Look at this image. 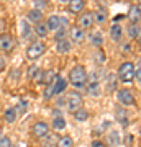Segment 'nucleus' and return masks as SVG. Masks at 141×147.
<instances>
[{
    "instance_id": "30",
    "label": "nucleus",
    "mask_w": 141,
    "mask_h": 147,
    "mask_svg": "<svg viewBox=\"0 0 141 147\" xmlns=\"http://www.w3.org/2000/svg\"><path fill=\"white\" fill-rule=\"evenodd\" d=\"M126 33H128V36L130 38L138 39V36L141 34V26L140 25H133V23H131L130 26H128V30H126Z\"/></svg>"
},
{
    "instance_id": "19",
    "label": "nucleus",
    "mask_w": 141,
    "mask_h": 147,
    "mask_svg": "<svg viewBox=\"0 0 141 147\" xmlns=\"http://www.w3.org/2000/svg\"><path fill=\"white\" fill-rule=\"evenodd\" d=\"M46 25H48V28H49V31H58L59 28H61V16L51 15L48 18Z\"/></svg>"
},
{
    "instance_id": "10",
    "label": "nucleus",
    "mask_w": 141,
    "mask_h": 147,
    "mask_svg": "<svg viewBox=\"0 0 141 147\" xmlns=\"http://www.w3.org/2000/svg\"><path fill=\"white\" fill-rule=\"evenodd\" d=\"M52 93H54V96H59V95L64 93V90L67 88V80L64 79L63 75H56V79H54V82H52Z\"/></svg>"
},
{
    "instance_id": "9",
    "label": "nucleus",
    "mask_w": 141,
    "mask_h": 147,
    "mask_svg": "<svg viewBox=\"0 0 141 147\" xmlns=\"http://www.w3.org/2000/svg\"><path fill=\"white\" fill-rule=\"evenodd\" d=\"M15 46V41H13V38L8 34V33H2L0 34V51L3 54H8L13 49Z\"/></svg>"
},
{
    "instance_id": "2",
    "label": "nucleus",
    "mask_w": 141,
    "mask_h": 147,
    "mask_svg": "<svg viewBox=\"0 0 141 147\" xmlns=\"http://www.w3.org/2000/svg\"><path fill=\"white\" fill-rule=\"evenodd\" d=\"M87 93L90 95V96H94V98H97V96H100V74L99 70H94V72L87 74Z\"/></svg>"
},
{
    "instance_id": "29",
    "label": "nucleus",
    "mask_w": 141,
    "mask_h": 147,
    "mask_svg": "<svg viewBox=\"0 0 141 147\" xmlns=\"http://www.w3.org/2000/svg\"><path fill=\"white\" fill-rule=\"evenodd\" d=\"M105 79H107V90L108 92H113L116 88V80H118V77H116L115 74H108Z\"/></svg>"
},
{
    "instance_id": "4",
    "label": "nucleus",
    "mask_w": 141,
    "mask_h": 147,
    "mask_svg": "<svg viewBox=\"0 0 141 147\" xmlns=\"http://www.w3.org/2000/svg\"><path fill=\"white\" fill-rule=\"evenodd\" d=\"M66 106H67V110L71 111V113L84 108L82 95L79 93V92H71V93H67V96H66Z\"/></svg>"
},
{
    "instance_id": "3",
    "label": "nucleus",
    "mask_w": 141,
    "mask_h": 147,
    "mask_svg": "<svg viewBox=\"0 0 141 147\" xmlns=\"http://www.w3.org/2000/svg\"><path fill=\"white\" fill-rule=\"evenodd\" d=\"M135 65H133V62H123L120 64V67H118V72H116V77H118V80L120 82H123V84H130V82H133L135 80Z\"/></svg>"
},
{
    "instance_id": "5",
    "label": "nucleus",
    "mask_w": 141,
    "mask_h": 147,
    "mask_svg": "<svg viewBox=\"0 0 141 147\" xmlns=\"http://www.w3.org/2000/svg\"><path fill=\"white\" fill-rule=\"evenodd\" d=\"M46 53V44L41 41H35L31 42L30 46L26 47V57L30 59V61H36L43 56V54Z\"/></svg>"
},
{
    "instance_id": "27",
    "label": "nucleus",
    "mask_w": 141,
    "mask_h": 147,
    "mask_svg": "<svg viewBox=\"0 0 141 147\" xmlns=\"http://www.w3.org/2000/svg\"><path fill=\"white\" fill-rule=\"evenodd\" d=\"M116 121L120 123L121 126H126L128 124V113L123 108H116Z\"/></svg>"
},
{
    "instance_id": "8",
    "label": "nucleus",
    "mask_w": 141,
    "mask_h": 147,
    "mask_svg": "<svg viewBox=\"0 0 141 147\" xmlns=\"http://www.w3.org/2000/svg\"><path fill=\"white\" fill-rule=\"evenodd\" d=\"M77 26L84 31H87L90 28L94 26V16H92V11H84L79 15V20H77Z\"/></svg>"
},
{
    "instance_id": "23",
    "label": "nucleus",
    "mask_w": 141,
    "mask_h": 147,
    "mask_svg": "<svg viewBox=\"0 0 141 147\" xmlns=\"http://www.w3.org/2000/svg\"><path fill=\"white\" fill-rule=\"evenodd\" d=\"M71 47H72V42L69 41V39H64V41H59L56 44V51L59 54H67L71 51Z\"/></svg>"
},
{
    "instance_id": "37",
    "label": "nucleus",
    "mask_w": 141,
    "mask_h": 147,
    "mask_svg": "<svg viewBox=\"0 0 141 147\" xmlns=\"http://www.w3.org/2000/svg\"><path fill=\"white\" fill-rule=\"evenodd\" d=\"M120 49H121V53H131V44L130 42H120Z\"/></svg>"
},
{
    "instance_id": "41",
    "label": "nucleus",
    "mask_w": 141,
    "mask_h": 147,
    "mask_svg": "<svg viewBox=\"0 0 141 147\" xmlns=\"http://www.w3.org/2000/svg\"><path fill=\"white\" fill-rule=\"evenodd\" d=\"M2 70H5V59L3 57H0V72Z\"/></svg>"
},
{
    "instance_id": "7",
    "label": "nucleus",
    "mask_w": 141,
    "mask_h": 147,
    "mask_svg": "<svg viewBox=\"0 0 141 147\" xmlns=\"http://www.w3.org/2000/svg\"><path fill=\"white\" fill-rule=\"evenodd\" d=\"M116 98L120 101L121 106H133L135 105V96L128 88H120L118 93H116Z\"/></svg>"
},
{
    "instance_id": "13",
    "label": "nucleus",
    "mask_w": 141,
    "mask_h": 147,
    "mask_svg": "<svg viewBox=\"0 0 141 147\" xmlns=\"http://www.w3.org/2000/svg\"><path fill=\"white\" fill-rule=\"evenodd\" d=\"M69 36H71V42H74V44H80V42L85 41V31L80 30L79 26H72V28H71Z\"/></svg>"
},
{
    "instance_id": "24",
    "label": "nucleus",
    "mask_w": 141,
    "mask_h": 147,
    "mask_svg": "<svg viewBox=\"0 0 141 147\" xmlns=\"http://www.w3.org/2000/svg\"><path fill=\"white\" fill-rule=\"evenodd\" d=\"M72 115H74V119L77 121V123H84V121L89 119V111L85 110V108H80V110L74 111Z\"/></svg>"
},
{
    "instance_id": "16",
    "label": "nucleus",
    "mask_w": 141,
    "mask_h": 147,
    "mask_svg": "<svg viewBox=\"0 0 141 147\" xmlns=\"http://www.w3.org/2000/svg\"><path fill=\"white\" fill-rule=\"evenodd\" d=\"M56 75L58 74L54 72V70H46V72H41L38 75V82L40 84H44V85H52L54 79H56Z\"/></svg>"
},
{
    "instance_id": "33",
    "label": "nucleus",
    "mask_w": 141,
    "mask_h": 147,
    "mask_svg": "<svg viewBox=\"0 0 141 147\" xmlns=\"http://www.w3.org/2000/svg\"><path fill=\"white\" fill-rule=\"evenodd\" d=\"M64 39H66V30L59 28L58 31H56V34H54V41L59 42V41H64Z\"/></svg>"
},
{
    "instance_id": "15",
    "label": "nucleus",
    "mask_w": 141,
    "mask_h": 147,
    "mask_svg": "<svg viewBox=\"0 0 141 147\" xmlns=\"http://www.w3.org/2000/svg\"><path fill=\"white\" fill-rule=\"evenodd\" d=\"M128 20H130V23H133V25H138V23L141 21V10L138 8L136 3L130 5V10H128Z\"/></svg>"
},
{
    "instance_id": "28",
    "label": "nucleus",
    "mask_w": 141,
    "mask_h": 147,
    "mask_svg": "<svg viewBox=\"0 0 141 147\" xmlns=\"http://www.w3.org/2000/svg\"><path fill=\"white\" fill-rule=\"evenodd\" d=\"M58 147H72L74 146V139L71 136H61L56 142Z\"/></svg>"
},
{
    "instance_id": "32",
    "label": "nucleus",
    "mask_w": 141,
    "mask_h": 147,
    "mask_svg": "<svg viewBox=\"0 0 141 147\" xmlns=\"http://www.w3.org/2000/svg\"><path fill=\"white\" fill-rule=\"evenodd\" d=\"M108 141H110V144H112V146H116V144H120V134H118V132L116 131H112L108 134Z\"/></svg>"
},
{
    "instance_id": "38",
    "label": "nucleus",
    "mask_w": 141,
    "mask_h": 147,
    "mask_svg": "<svg viewBox=\"0 0 141 147\" xmlns=\"http://www.w3.org/2000/svg\"><path fill=\"white\" fill-rule=\"evenodd\" d=\"M95 59L97 61H100V64H104V61H105V56H104V51L99 47V51H95Z\"/></svg>"
},
{
    "instance_id": "20",
    "label": "nucleus",
    "mask_w": 141,
    "mask_h": 147,
    "mask_svg": "<svg viewBox=\"0 0 141 147\" xmlns=\"http://www.w3.org/2000/svg\"><path fill=\"white\" fill-rule=\"evenodd\" d=\"M3 119H5V123H8V124H13V123L18 119V115H16L15 106H10V108H7L5 113H3Z\"/></svg>"
},
{
    "instance_id": "43",
    "label": "nucleus",
    "mask_w": 141,
    "mask_h": 147,
    "mask_svg": "<svg viewBox=\"0 0 141 147\" xmlns=\"http://www.w3.org/2000/svg\"><path fill=\"white\" fill-rule=\"evenodd\" d=\"M138 69L141 70V57H140V61H138Z\"/></svg>"
},
{
    "instance_id": "36",
    "label": "nucleus",
    "mask_w": 141,
    "mask_h": 147,
    "mask_svg": "<svg viewBox=\"0 0 141 147\" xmlns=\"http://www.w3.org/2000/svg\"><path fill=\"white\" fill-rule=\"evenodd\" d=\"M43 96H44L46 100H49V98H52V96H54V93H52V87H51V85H46V88H44V93H43Z\"/></svg>"
},
{
    "instance_id": "42",
    "label": "nucleus",
    "mask_w": 141,
    "mask_h": 147,
    "mask_svg": "<svg viewBox=\"0 0 141 147\" xmlns=\"http://www.w3.org/2000/svg\"><path fill=\"white\" fill-rule=\"evenodd\" d=\"M3 28H5V25H3V21L0 20V31H3ZM0 34H2V33H0Z\"/></svg>"
},
{
    "instance_id": "31",
    "label": "nucleus",
    "mask_w": 141,
    "mask_h": 147,
    "mask_svg": "<svg viewBox=\"0 0 141 147\" xmlns=\"http://www.w3.org/2000/svg\"><path fill=\"white\" fill-rule=\"evenodd\" d=\"M15 110H16V115H18V116H23L26 113V110H28V103H26L25 100L20 101V103L15 106Z\"/></svg>"
},
{
    "instance_id": "11",
    "label": "nucleus",
    "mask_w": 141,
    "mask_h": 147,
    "mask_svg": "<svg viewBox=\"0 0 141 147\" xmlns=\"http://www.w3.org/2000/svg\"><path fill=\"white\" fill-rule=\"evenodd\" d=\"M110 39L113 42H118L120 44L123 41V36H125V31H123V26H121L120 23H113L112 26H110Z\"/></svg>"
},
{
    "instance_id": "46",
    "label": "nucleus",
    "mask_w": 141,
    "mask_h": 147,
    "mask_svg": "<svg viewBox=\"0 0 141 147\" xmlns=\"http://www.w3.org/2000/svg\"><path fill=\"white\" fill-rule=\"evenodd\" d=\"M138 41H140V46H141V34L138 36Z\"/></svg>"
},
{
    "instance_id": "14",
    "label": "nucleus",
    "mask_w": 141,
    "mask_h": 147,
    "mask_svg": "<svg viewBox=\"0 0 141 147\" xmlns=\"http://www.w3.org/2000/svg\"><path fill=\"white\" fill-rule=\"evenodd\" d=\"M92 16H94V25H105L108 21V13L105 8H99L97 11H92Z\"/></svg>"
},
{
    "instance_id": "48",
    "label": "nucleus",
    "mask_w": 141,
    "mask_h": 147,
    "mask_svg": "<svg viewBox=\"0 0 141 147\" xmlns=\"http://www.w3.org/2000/svg\"><path fill=\"white\" fill-rule=\"evenodd\" d=\"M13 147H18V146H13Z\"/></svg>"
},
{
    "instance_id": "18",
    "label": "nucleus",
    "mask_w": 141,
    "mask_h": 147,
    "mask_svg": "<svg viewBox=\"0 0 141 147\" xmlns=\"http://www.w3.org/2000/svg\"><path fill=\"white\" fill-rule=\"evenodd\" d=\"M26 20L30 21V23H40L43 21V10H38V8H31V10L28 11V15H26Z\"/></svg>"
},
{
    "instance_id": "25",
    "label": "nucleus",
    "mask_w": 141,
    "mask_h": 147,
    "mask_svg": "<svg viewBox=\"0 0 141 147\" xmlns=\"http://www.w3.org/2000/svg\"><path fill=\"white\" fill-rule=\"evenodd\" d=\"M90 42H92L95 47H102L104 46V34L100 31L92 33V34H90Z\"/></svg>"
},
{
    "instance_id": "47",
    "label": "nucleus",
    "mask_w": 141,
    "mask_h": 147,
    "mask_svg": "<svg viewBox=\"0 0 141 147\" xmlns=\"http://www.w3.org/2000/svg\"><path fill=\"white\" fill-rule=\"evenodd\" d=\"M0 137H2V132H0Z\"/></svg>"
},
{
    "instance_id": "22",
    "label": "nucleus",
    "mask_w": 141,
    "mask_h": 147,
    "mask_svg": "<svg viewBox=\"0 0 141 147\" xmlns=\"http://www.w3.org/2000/svg\"><path fill=\"white\" fill-rule=\"evenodd\" d=\"M20 33H21V38L23 39H28L30 34H31V25L28 20H21L20 21Z\"/></svg>"
},
{
    "instance_id": "34",
    "label": "nucleus",
    "mask_w": 141,
    "mask_h": 147,
    "mask_svg": "<svg viewBox=\"0 0 141 147\" xmlns=\"http://www.w3.org/2000/svg\"><path fill=\"white\" fill-rule=\"evenodd\" d=\"M0 147H13L12 139L8 136H2V137H0Z\"/></svg>"
},
{
    "instance_id": "17",
    "label": "nucleus",
    "mask_w": 141,
    "mask_h": 147,
    "mask_svg": "<svg viewBox=\"0 0 141 147\" xmlns=\"http://www.w3.org/2000/svg\"><path fill=\"white\" fill-rule=\"evenodd\" d=\"M84 7H85V2L84 0H71L67 3V10H69V13L77 15V13H80L84 10Z\"/></svg>"
},
{
    "instance_id": "6",
    "label": "nucleus",
    "mask_w": 141,
    "mask_h": 147,
    "mask_svg": "<svg viewBox=\"0 0 141 147\" xmlns=\"http://www.w3.org/2000/svg\"><path fill=\"white\" fill-rule=\"evenodd\" d=\"M49 131H51V127L44 121H36L31 127V134L35 137H38V139H43V137L49 136Z\"/></svg>"
},
{
    "instance_id": "40",
    "label": "nucleus",
    "mask_w": 141,
    "mask_h": 147,
    "mask_svg": "<svg viewBox=\"0 0 141 147\" xmlns=\"http://www.w3.org/2000/svg\"><path fill=\"white\" fill-rule=\"evenodd\" d=\"M135 80L138 82V84H141V70L140 69H136L135 70Z\"/></svg>"
},
{
    "instance_id": "44",
    "label": "nucleus",
    "mask_w": 141,
    "mask_h": 147,
    "mask_svg": "<svg viewBox=\"0 0 141 147\" xmlns=\"http://www.w3.org/2000/svg\"><path fill=\"white\" fill-rule=\"evenodd\" d=\"M59 2H63V3H69L71 0H59Z\"/></svg>"
},
{
    "instance_id": "1",
    "label": "nucleus",
    "mask_w": 141,
    "mask_h": 147,
    "mask_svg": "<svg viewBox=\"0 0 141 147\" xmlns=\"http://www.w3.org/2000/svg\"><path fill=\"white\" fill-rule=\"evenodd\" d=\"M69 82L76 88H84L87 85V70L84 65H74L69 72Z\"/></svg>"
},
{
    "instance_id": "39",
    "label": "nucleus",
    "mask_w": 141,
    "mask_h": 147,
    "mask_svg": "<svg viewBox=\"0 0 141 147\" xmlns=\"http://www.w3.org/2000/svg\"><path fill=\"white\" fill-rule=\"evenodd\" d=\"M90 147H107V146H105L104 141H100V139H94L92 144H90Z\"/></svg>"
},
{
    "instance_id": "21",
    "label": "nucleus",
    "mask_w": 141,
    "mask_h": 147,
    "mask_svg": "<svg viewBox=\"0 0 141 147\" xmlns=\"http://www.w3.org/2000/svg\"><path fill=\"white\" fill-rule=\"evenodd\" d=\"M35 33H36L40 38H46L49 34V28H48L46 21H40L35 25Z\"/></svg>"
},
{
    "instance_id": "35",
    "label": "nucleus",
    "mask_w": 141,
    "mask_h": 147,
    "mask_svg": "<svg viewBox=\"0 0 141 147\" xmlns=\"http://www.w3.org/2000/svg\"><path fill=\"white\" fill-rule=\"evenodd\" d=\"M54 105H56V108H64L66 106V98H64L63 95H59L58 98H56V101H54Z\"/></svg>"
},
{
    "instance_id": "26",
    "label": "nucleus",
    "mask_w": 141,
    "mask_h": 147,
    "mask_svg": "<svg viewBox=\"0 0 141 147\" xmlns=\"http://www.w3.org/2000/svg\"><path fill=\"white\" fill-rule=\"evenodd\" d=\"M41 74V70H40V67H38L36 64H31L30 67H28V70H26V77L30 80H35L36 79L38 80V75Z\"/></svg>"
},
{
    "instance_id": "45",
    "label": "nucleus",
    "mask_w": 141,
    "mask_h": 147,
    "mask_svg": "<svg viewBox=\"0 0 141 147\" xmlns=\"http://www.w3.org/2000/svg\"><path fill=\"white\" fill-rule=\"evenodd\" d=\"M136 5H138V8H140V10H141V0H140V2H138V3H136Z\"/></svg>"
},
{
    "instance_id": "12",
    "label": "nucleus",
    "mask_w": 141,
    "mask_h": 147,
    "mask_svg": "<svg viewBox=\"0 0 141 147\" xmlns=\"http://www.w3.org/2000/svg\"><path fill=\"white\" fill-rule=\"evenodd\" d=\"M66 126H67V123H66V118L63 116V113L54 111V113H52V124H51V127L56 132H61V131L66 129Z\"/></svg>"
}]
</instances>
